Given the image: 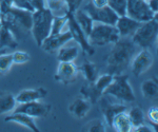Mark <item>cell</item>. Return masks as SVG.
<instances>
[{"mask_svg":"<svg viewBox=\"0 0 158 132\" xmlns=\"http://www.w3.org/2000/svg\"><path fill=\"white\" fill-rule=\"evenodd\" d=\"M136 53V45L132 40L120 39L114 44L108 58H106V69L112 75L122 74L130 67Z\"/></svg>","mask_w":158,"mask_h":132,"instance_id":"cell-1","label":"cell"},{"mask_svg":"<svg viewBox=\"0 0 158 132\" xmlns=\"http://www.w3.org/2000/svg\"><path fill=\"white\" fill-rule=\"evenodd\" d=\"M33 13L11 6L6 12L1 13L2 24L11 29L15 36L18 37L20 32H29L32 27Z\"/></svg>","mask_w":158,"mask_h":132,"instance_id":"cell-2","label":"cell"},{"mask_svg":"<svg viewBox=\"0 0 158 132\" xmlns=\"http://www.w3.org/2000/svg\"><path fill=\"white\" fill-rule=\"evenodd\" d=\"M52 20L53 14L47 7L33 12L31 33H32L33 38L35 39L37 45L39 47L43 40L50 36Z\"/></svg>","mask_w":158,"mask_h":132,"instance_id":"cell-3","label":"cell"},{"mask_svg":"<svg viewBox=\"0 0 158 132\" xmlns=\"http://www.w3.org/2000/svg\"><path fill=\"white\" fill-rule=\"evenodd\" d=\"M104 96H113L124 103H133L136 100L131 85L129 82V75L118 74L113 76V80L103 91Z\"/></svg>","mask_w":158,"mask_h":132,"instance_id":"cell-4","label":"cell"},{"mask_svg":"<svg viewBox=\"0 0 158 132\" xmlns=\"http://www.w3.org/2000/svg\"><path fill=\"white\" fill-rule=\"evenodd\" d=\"M89 41L92 45H114L120 39V35L115 25L94 21L93 29L89 35Z\"/></svg>","mask_w":158,"mask_h":132,"instance_id":"cell-5","label":"cell"},{"mask_svg":"<svg viewBox=\"0 0 158 132\" xmlns=\"http://www.w3.org/2000/svg\"><path fill=\"white\" fill-rule=\"evenodd\" d=\"M158 35L157 17L149 21L142 22L132 35V42L141 49H149L156 42Z\"/></svg>","mask_w":158,"mask_h":132,"instance_id":"cell-6","label":"cell"},{"mask_svg":"<svg viewBox=\"0 0 158 132\" xmlns=\"http://www.w3.org/2000/svg\"><path fill=\"white\" fill-rule=\"evenodd\" d=\"M126 15L141 23L157 17V14H154L148 6L146 0H128Z\"/></svg>","mask_w":158,"mask_h":132,"instance_id":"cell-7","label":"cell"},{"mask_svg":"<svg viewBox=\"0 0 158 132\" xmlns=\"http://www.w3.org/2000/svg\"><path fill=\"white\" fill-rule=\"evenodd\" d=\"M67 28H68L67 30L71 33V35H72V39H74L77 42V45L83 50V52L88 55H93L94 52H95L94 47L90 44L88 36H86L85 34V32L80 29V27L77 24L76 20L74 19L72 13H69Z\"/></svg>","mask_w":158,"mask_h":132,"instance_id":"cell-8","label":"cell"},{"mask_svg":"<svg viewBox=\"0 0 158 132\" xmlns=\"http://www.w3.org/2000/svg\"><path fill=\"white\" fill-rule=\"evenodd\" d=\"M83 10L90 15L92 19L95 22H101V23L115 25L117 19L119 17L109 6L103 7H95L92 6L91 3H88Z\"/></svg>","mask_w":158,"mask_h":132,"instance_id":"cell-9","label":"cell"},{"mask_svg":"<svg viewBox=\"0 0 158 132\" xmlns=\"http://www.w3.org/2000/svg\"><path fill=\"white\" fill-rule=\"evenodd\" d=\"M154 63V56L149 49H142L132 59V72L135 76H140L147 72Z\"/></svg>","mask_w":158,"mask_h":132,"instance_id":"cell-10","label":"cell"},{"mask_svg":"<svg viewBox=\"0 0 158 132\" xmlns=\"http://www.w3.org/2000/svg\"><path fill=\"white\" fill-rule=\"evenodd\" d=\"M79 72V68L73 62H60L56 71L55 79L63 85H70L76 82Z\"/></svg>","mask_w":158,"mask_h":132,"instance_id":"cell-11","label":"cell"},{"mask_svg":"<svg viewBox=\"0 0 158 132\" xmlns=\"http://www.w3.org/2000/svg\"><path fill=\"white\" fill-rule=\"evenodd\" d=\"M51 107L44 103H41L40 100L30 101L24 104H17L16 108L14 109L15 112H22L32 117H44L50 113Z\"/></svg>","mask_w":158,"mask_h":132,"instance_id":"cell-12","label":"cell"},{"mask_svg":"<svg viewBox=\"0 0 158 132\" xmlns=\"http://www.w3.org/2000/svg\"><path fill=\"white\" fill-rule=\"evenodd\" d=\"M72 40V35L68 31L61 32L57 35H50L42 41L40 48L47 53H53L60 49L62 45H67Z\"/></svg>","mask_w":158,"mask_h":132,"instance_id":"cell-13","label":"cell"},{"mask_svg":"<svg viewBox=\"0 0 158 132\" xmlns=\"http://www.w3.org/2000/svg\"><path fill=\"white\" fill-rule=\"evenodd\" d=\"M140 24H141V22L132 19L131 17L127 16V15H123V16L118 17L115 27L119 35H120V38H127L130 36L132 37V35L140 27Z\"/></svg>","mask_w":158,"mask_h":132,"instance_id":"cell-14","label":"cell"},{"mask_svg":"<svg viewBox=\"0 0 158 132\" xmlns=\"http://www.w3.org/2000/svg\"><path fill=\"white\" fill-rule=\"evenodd\" d=\"M101 98V97H100ZM100 108L103 113L104 120H106V124L112 128V121H113L114 117L120 112H124L128 110V107L123 104H113L110 103L106 97H102L100 100Z\"/></svg>","mask_w":158,"mask_h":132,"instance_id":"cell-15","label":"cell"},{"mask_svg":"<svg viewBox=\"0 0 158 132\" xmlns=\"http://www.w3.org/2000/svg\"><path fill=\"white\" fill-rule=\"evenodd\" d=\"M47 95V90L43 88H36V89H27L15 96L17 104H24L30 103V101L40 100L45 97Z\"/></svg>","mask_w":158,"mask_h":132,"instance_id":"cell-16","label":"cell"},{"mask_svg":"<svg viewBox=\"0 0 158 132\" xmlns=\"http://www.w3.org/2000/svg\"><path fill=\"white\" fill-rule=\"evenodd\" d=\"M6 121H12V123H16V124H18V125L23 126L32 131H35V132L39 131V129H38L36 123H35V121H34V117H32V116L27 115V114H25V113L15 112V111H13V113H11L10 115H7L6 117Z\"/></svg>","mask_w":158,"mask_h":132,"instance_id":"cell-17","label":"cell"},{"mask_svg":"<svg viewBox=\"0 0 158 132\" xmlns=\"http://www.w3.org/2000/svg\"><path fill=\"white\" fill-rule=\"evenodd\" d=\"M92 108V104L85 98H77L73 101L69 107V112L72 114L73 116L77 118H83L86 116L89 111Z\"/></svg>","mask_w":158,"mask_h":132,"instance_id":"cell-18","label":"cell"},{"mask_svg":"<svg viewBox=\"0 0 158 132\" xmlns=\"http://www.w3.org/2000/svg\"><path fill=\"white\" fill-rule=\"evenodd\" d=\"M18 45V41L16 39L15 34L6 25L2 24L0 28V49L1 50H10L15 49Z\"/></svg>","mask_w":158,"mask_h":132,"instance_id":"cell-19","label":"cell"},{"mask_svg":"<svg viewBox=\"0 0 158 132\" xmlns=\"http://www.w3.org/2000/svg\"><path fill=\"white\" fill-rule=\"evenodd\" d=\"M74 19L76 20L77 24L80 27V29L85 32V34L89 37L90 33L93 29V24H94V20L92 19V17L86 13L85 10H76L73 13Z\"/></svg>","mask_w":158,"mask_h":132,"instance_id":"cell-20","label":"cell"},{"mask_svg":"<svg viewBox=\"0 0 158 132\" xmlns=\"http://www.w3.org/2000/svg\"><path fill=\"white\" fill-rule=\"evenodd\" d=\"M112 128L118 132H130L133 131V126L129 118L127 111L120 112L114 117L112 121Z\"/></svg>","mask_w":158,"mask_h":132,"instance_id":"cell-21","label":"cell"},{"mask_svg":"<svg viewBox=\"0 0 158 132\" xmlns=\"http://www.w3.org/2000/svg\"><path fill=\"white\" fill-rule=\"evenodd\" d=\"M45 7L50 10L53 16H63L70 13L67 0H45Z\"/></svg>","mask_w":158,"mask_h":132,"instance_id":"cell-22","label":"cell"},{"mask_svg":"<svg viewBox=\"0 0 158 132\" xmlns=\"http://www.w3.org/2000/svg\"><path fill=\"white\" fill-rule=\"evenodd\" d=\"M79 54L78 45H62L57 51V59L59 62H74Z\"/></svg>","mask_w":158,"mask_h":132,"instance_id":"cell-23","label":"cell"},{"mask_svg":"<svg viewBox=\"0 0 158 132\" xmlns=\"http://www.w3.org/2000/svg\"><path fill=\"white\" fill-rule=\"evenodd\" d=\"M80 94L82 95L83 98H85L86 100L90 101L92 105L96 104L99 100H100L101 96H103L97 90V89L95 88V86H94L93 82H92V83L88 82L86 85L82 86L81 89H80Z\"/></svg>","mask_w":158,"mask_h":132,"instance_id":"cell-24","label":"cell"},{"mask_svg":"<svg viewBox=\"0 0 158 132\" xmlns=\"http://www.w3.org/2000/svg\"><path fill=\"white\" fill-rule=\"evenodd\" d=\"M141 93L148 100H154L158 94V82L156 78H149L141 83Z\"/></svg>","mask_w":158,"mask_h":132,"instance_id":"cell-25","label":"cell"},{"mask_svg":"<svg viewBox=\"0 0 158 132\" xmlns=\"http://www.w3.org/2000/svg\"><path fill=\"white\" fill-rule=\"evenodd\" d=\"M16 106L17 103L15 96L11 93H4L0 95V114L13 112Z\"/></svg>","mask_w":158,"mask_h":132,"instance_id":"cell-26","label":"cell"},{"mask_svg":"<svg viewBox=\"0 0 158 132\" xmlns=\"http://www.w3.org/2000/svg\"><path fill=\"white\" fill-rule=\"evenodd\" d=\"M68 19H69V14L63 15V16H53L50 35H57L61 32H64V29L67 28Z\"/></svg>","mask_w":158,"mask_h":132,"instance_id":"cell-27","label":"cell"},{"mask_svg":"<svg viewBox=\"0 0 158 132\" xmlns=\"http://www.w3.org/2000/svg\"><path fill=\"white\" fill-rule=\"evenodd\" d=\"M79 70L83 73V76L89 83H92L98 77L97 76V67L94 62H85L79 68Z\"/></svg>","mask_w":158,"mask_h":132,"instance_id":"cell-28","label":"cell"},{"mask_svg":"<svg viewBox=\"0 0 158 132\" xmlns=\"http://www.w3.org/2000/svg\"><path fill=\"white\" fill-rule=\"evenodd\" d=\"M127 113H128L129 118L132 123L133 129L135 127H138L139 125L144 124V113L140 107H134V108L130 109V111Z\"/></svg>","mask_w":158,"mask_h":132,"instance_id":"cell-29","label":"cell"},{"mask_svg":"<svg viewBox=\"0 0 158 132\" xmlns=\"http://www.w3.org/2000/svg\"><path fill=\"white\" fill-rule=\"evenodd\" d=\"M112 80H113V75L110 74V73H106V74L100 75L99 77L96 78L93 82V83L99 92H100L101 94H103V91L106 90V88L111 83Z\"/></svg>","mask_w":158,"mask_h":132,"instance_id":"cell-30","label":"cell"},{"mask_svg":"<svg viewBox=\"0 0 158 132\" xmlns=\"http://www.w3.org/2000/svg\"><path fill=\"white\" fill-rule=\"evenodd\" d=\"M13 65L14 62H13L12 53H7V51L0 53V73L9 72Z\"/></svg>","mask_w":158,"mask_h":132,"instance_id":"cell-31","label":"cell"},{"mask_svg":"<svg viewBox=\"0 0 158 132\" xmlns=\"http://www.w3.org/2000/svg\"><path fill=\"white\" fill-rule=\"evenodd\" d=\"M127 2H128V0H108V6L118 16H123V15H126Z\"/></svg>","mask_w":158,"mask_h":132,"instance_id":"cell-32","label":"cell"},{"mask_svg":"<svg viewBox=\"0 0 158 132\" xmlns=\"http://www.w3.org/2000/svg\"><path fill=\"white\" fill-rule=\"evenodd\" d=\"M85 131H89V132H104V131H106V124H104L103 121H99V120L92 121L91 123L85 127Z\"/></svg>","mask_w":158,"mask_h":132,"instance_id":"cell-33","label":"cell"},{"mask_svg":"<svg viewBox=\"0 0 158 132\" xmlns=\"http://www.w3.org/2000/svg\"><path fill=\"white\" fill-rule=\"evenodd\" d=\"M13 62L17 65H22L30 60V55L27 52H23V51H16V52L12 53Z\"/></svg>","mask_w":158,"mask_h":132,"instance_id":"cell-34","label":"cell"},{"mask_svg":"<svg viewBox=\"0 0 158 132\" xmlns=\"http://www.w3.org/2000/svg\"><path fill=\"white\" fill-rule=\"evenodd\" d=\"M12 6L17 7V9H20V10H24V11L32 12V13L35 11L27 0H12Z\"/></svg>","mask_w":158,"mask_h":132,"instance_id":"cell-35","label":"cell"},{"mask_svg":"<svg viewBox=\"0 0 158 132\" xmlns=\"http://www.w3.org/2000/svg\"><path fill=\"white\" fill-rule=\"evenodd\" d=\"M148 117L151 121V123L154 124L155 128L157 127V121H158V110L157 107H152L148 111Z\"/></svg>","mask_w":158,"mask_h":132,"instance_id":"cell-36","label":"cell"},{"mask_svg":"<svg viewBox=\"0 0 158 132\" xmlns=\"http://www.w3.org/2000/svg\"><path fill=\"white\" fill-rule=\"evenodd\" d=\"M82 2H83V0H67V3L69 6V12L73 14L76 10L79 9V6H81Z\"/></svg>","mask_w":158,"mask_h":132,"instance_id":"cell-37","label":"cell"},{"mask_svg":"<svg viewBox=\"0 0 158 132\" xmlns=\"http://www.w3.org/2000/svg\"><path fill=\"white\" fill-rule=\"evenodd\" d=\"M30 2V4L33 6V9L35 11L37 10H41L45 7V0H27Z\"/></svg>","mask_w":158,"mask_h":132,"instance_id":"cell-38","label":"cell"},{"mask_svg":"<svg viewBox=\"0 0 158 132\" xmlns=\"http://www.w3.org/2000/svg\"><path fill=\"white\" fill-rule=\"evenodd\" d=\"M133 131L135 132H152V131H156L155 129H152V127H149L147 125H144V124H142V125H139L138 127H135L133 129Z\"/></svg>","mask_w":158,"mask_h":132,"instance_id":"cell-39","label":"cell"},{"mask_svg":"<svg viewBox=\"0 0 158 132\" xmlns=\"http://www.w3.org/2000/svg\"><path fill=\"white\" fill-rule=\"evenodd\" d=\"M148 6L150 7V10L154 13V14H157L158 12V2L157 0H147Z\"/></svg>","mask_w":158,"mask_h":132,"instance_id":"cell-40","label":"cell"},{"mask_svg":"<svg viewBox=\"0 0 158 132\" xmlns=\"http://www.w3.org/2000/svg\"><path fill=\"white\" fill-rule=\"evenodd\" d=\"M90 3L95 7H103L108 6V0H91Z\"/></svg>","mask_w":158,"mask_h":132,"instance_id":"cell-41","label":"cell"},{"mask_svg":"<svg viewBox=\"0 0 158 132\" xmlns=\"http://www.w3.org/2000/svg\"><path fill=\"white\" fill-rule=\"evenodd\" d=\"M2 27V20H1V13H0V28Z\"/></svg>","mask_w":158,"mask_h":132,"instance_id":"cell-42","label":"cell"},{"mask_svg":"<svg viewBox=\"0 0 158 132\" xmlns=\"http://www.w3.org/2000/svg\"><path fill=\"white\" fill-rule=\"evenodd\" d=\"M4 51H6V50H1V49H0V53H1V52H4Z\"/></svg>","mask_w":158,"mask_h":132,"instance_id":"cell-43","label":"cell"},{"mask_svg":"<svg viewBox=\"0 0 158 132\" xmlns=\"http://www.w3.org/2000/svg\"><path fill=\"white\" fill-rule=\"evenodd\" d=\"M146 1H147V0H146Z\"/></svg>","mask_w":158,"mask_h":132,"instance_id":"cell-44","label":"cell"}]
</instances>
